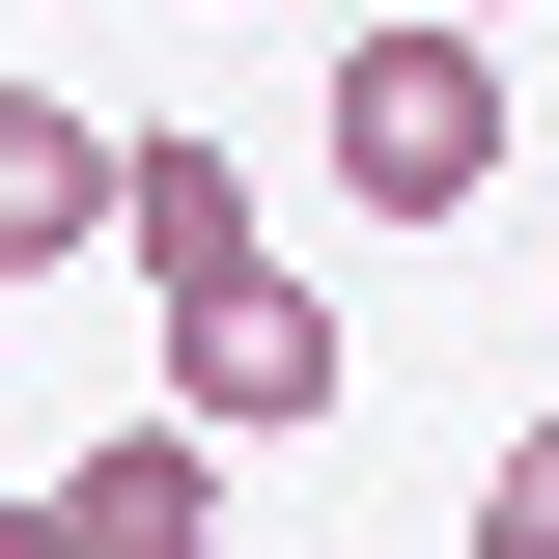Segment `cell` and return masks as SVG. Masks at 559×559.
<instances>
[{
    "instance_id": "3957f363",
    "label": "cell",
    "mask_w": 559,
    "mask_h": 559,
    "mask_svg": "<svg viewBox=\"0 0 559 559\" xmlns=\"http://www.w3.org/2000/svg\"><path fill=\"white\" fill-rule=\"evenodd\" d=\"M28 503H57L84 559H197V532H224V419L168 392V419H112V448H57V476H28Z\"/></svg>"
},
{
    "instance_id": "5b68a950",
    "label": "cell",
    "mask_w": 559,
    "mask_h": 559,
    "mask_svg": "<svg viewBox=\"0 0 559 559\" xmlns=\"http://www.w3.org/2000/svg\"><path fill=\"white\" fill-rule=\"evenodd\" d=\"M280 224H252V168L224 140H140V308H197V280H252Z\"/></svg>"
},
{
    "instance_id": "8992f818",
    "label": "cell",
    "mask_w": 559,
    "mask_h": 559,
    "mask_svg": "<svg viewBox=\"0 0 559 559\" xmlns=\"http://www.w3.org/2000/svg\"><path fill=\"white\" fill-rule=\"evenodd\" d=\"M476 559H559V419H532V448L476 476Z\"/></svg>"
},
{
    "instance_id": "277c9868",
    "label": "cell",
    "mask_w": 559,
    "mask_h": 559,
    "mask_svg": "<svg viewBox=\"0 0 559 559\" xmlns=\"http://www.w3.org/2000/svg\"><path fill=\"white\" fill-rule=\"evenodd\" d=\"M57 252H140V140H84L57 84H0V280H57Z\"/></svg>"
},
{
    "instance_id": "7a4b0ae2",
    "label": "cell",
    "mask_w": 559,
    "mask_h": 559,
    "mask_svg": "<svg viewBox=\"0 0 559 559\" xmlns=\"http://www.w3.org/2000/svg\"><path fill=\"white\" fill-rule=\"evenodd\" d=\"M168 392L224 419V448H280V419H336V280H197V308H168Z\"/></svg>"
},
{
    "instance_id": "6da1fadb",
    "label": "cell",
    "mask_w": 559,
    "mask_h": 559,
    "mask_svg": "<svg viewBox=\"0 0 559 559\" xmlns=\"http://www.w3.org/2000/svg\"><path fill=\"white\" fill-rule=\"evenodd\" d=\"M336 197H364V224H476V197H503V0L336 28Z\"/></svg>"
}]
</instances>
